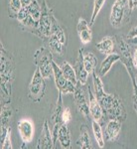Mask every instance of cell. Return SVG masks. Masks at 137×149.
<instances>
[{"mask_svg":"<svg viewBox=\"0 0 137 149\" xmlns=\"http://www.w3.org/2000/svg\"><path fill=\"white\" fill-rule=\"evenodd\" d=\"M92 80L93 93H95V95L97 97L98 102L102 105L104 118H107L108 120L109 119H116L121 122L125 121L126 110L121 98L117 95L105 93L102 81L100 80V77L97 74V72H95L92 74Z\"/></svg>","mask_w":137,"mask_h":149,"instance_id":"cell-1","label":"cell"},{"mask_svg":"<svg viewBox=\"0 0 137 149\" xmlns=\"http://www.w3.org/2000/svg\"><path fill=\"white\" fill-rule=\"evenodd\" d=\"M15 63L12 55L0 45V78H1V105L11 103L12 85L14 81Z\"/></svg>","mask_w":137,"mask_h":149,"instance_id":"cell-2","label":"cell"},{"mask_svg":"<svg viewBox=\"0 0 137 149\" xmlns=\"http://www.w3.org/2000/svg\"><path fill=\"white\" fill-rule=\"evenodd\" d=\"M114 40H115L114 52L119 54L120 61H121V63L126 68L127 73H128L131 80H135L136 69L133 65V58H132L133 49H132V45L129 44L126 41V39H124L123 37H120V36H114Z\"/></svg>","mask_w":137,"mask_h":149,"instance_id":"cell-3","label":"cell"},{"mask_svg":"<svg viewBox=\"0 0 137 149\" xmlns=\"http://www.w3.org/2000/svg\"><path fill=\"white\" fill-rule=\"evenodd\" d=\"M48 44V48L53 54H56L58 56L62 57L66 52V47L68 44L67 35L65 30L62 28L56 18L53 20L52 30L49 38L46 40Z\"/></svg>","mask_w":137,"mask_h":149,"instance_id":"cell-4","label":"cell"},{"mask_svg":"<svg viewBox=\"0 0 137 149\" xmlns=\"http://www.w3.org/2000/svg\"><path fill=\"white\" fill-rule=\"evenodd\" d=\"M130 14L128 0H115L110 11V24L113 28H120L127 22Z\"/></svg>","mask_w":137,"mask_h":149,"instance_id":"cell-5","label":"cell"},{"mask_svg":"<svg viewBox=\"0 0 137 149\" xmlns=\"http://www.w3.org/2000/svg\"><path fill=\"white\" fill-rule=\"evenodd\" d=\"M34 64L45 79L53 77V53L48 47H40L34 55Z\"/></svg>","mask_w":137,"mask_h":149,"instance_id":"cell-6","label":"cell"},{"mask_svg":"<svg viewBox=\"0 0 137 149\" xmlns=\"http://www.w3.org/2000/svg\"><path fill=\"white\" fill-rule=\"evenodd\" d=\"M42 14H41V18L39 21V26H38V30L36 33V36L39 37L40 39L46 41L49 38L51 34L53 20H54L55 16L53 14L52 9L48 5L46 0H42Z\"/></svg>","mask_w":137,"mask_h":149,"instance_id":"cell-7","label":"cell"},{"mask_svg":"<svg viewBox=\"0 0 137 149\" xmlns=\"http://www.w3.org/2000/svg\"><path fill=\"white\" fill-rule=\"evenodd\" d=\"M46 79L42 76L40 70L36 67V70L33 74L28 86V97L32 102H40L45 95L46 91Z\"/></svg>","mask_w":137,"mask_h":149,"instance_id":"cell-8","label":"cell"},{"mask_svg":"<svg viewBox=\"0 0 137 149\" xmlns=\"http://www.w3.org/2000/svg\"><path fill=\"white\" fill-rule=\"evenodd\" d=\"M83 85L78 83L76 92L73 93L74 102V104H76L78 111L80 112L85 118L88 119L90 116V107H88V98H86V92L83 91Z\"/></svg>","mask_w":137,"mask_h":149,"instance_id":"cell-9","label":"cell"},{"mask_svg":"<svg viewBox=\"0 0 137 149\" xmlns=\"http://www.w3.org/2000/svg\"><path fill=\"white\" fill-rule=\"evenodd\" d=\"M88 107H90V112L92 120L99 122L100 124L103 122L104 116H103V110L102 109V105L98 102L97 97L95 95V93L92 92L90 88H88Z\"/></svg>","mask_w":137,"mask_h":149,"instance_id":"cell-10","label":"cell"},{"mask_svg":"<svg viewBox=\"0 0 137 149\" xmlns=\"http://www.w3.org/2000/svg\"><path fill=\"white\" fill-rule=\"evenodd\" d=\"M38 149H53L55 148V144L53 141V135L52 131L50 130L49 122L46 119L43 123L42 130H41V134L38 139L37 143Z\"/></svg>","mask_w":137,"mask_h":149,"instance_id":"cell-11","label":"cell"},{"mask_svg":"<svg viewBox=\"0 0 137 149\" xmlns=\"http://www.w3.org/2000/svg\"><path fill=\"white\" fill-rule=\"evenodd\" d=\"M12 115H13V110L11 107V103L5 105H1V137H0V142H3L4 138H5L7 132L9 128L11 127V120H12Z\"/></svg>","mask_w":137,"mask_h":149,"instance_id":"cell-12","label":"cell"},{"mask_svg":"<svg viewBox=\"0 0 137 149\" xmlns=\"http://www.w3.org/2000/svg\"><path fill=\"white\" fill-rule=\"evenodd\" d=\"M17 128L19 135L23 143H30L34 136V124L28 118H23L18 121Z\"/></svg>","mask_w":137,"mask_h":149,"instance_id":"cell-13","label":"cell"},{"mask_svg":"<svg viewBox=\"0 0 137 149\" xmlns=\"http://www.w3.org/2000/svg\"><path fill=\"white\" fill-rule=\"evenodd\" d=\"M76 32H78L79 38H80L81 44L86 45L90 44L92 40V31L90 26L85 19L80 18L76 24Z\"/></svg>","mask_w":137,"mask_h":149,"instance_id":"cell-14","label":"cell"},{"mask_svg":"<svg viewBox=\"0 0 137 149\" xmlns=\"http://www.w3.org/2000/svg\"><path fill=\"white\" fill-rule=\"evenodd\" d=\"M122 122L116 119H109L105 125V139L108 142H114L119 137V133L121 131Z\"/></svg>","mask_w":137,"mask_h":149,"instance_id":"cell-15","label":"cell"},{"mask_svg":"<svg viewBox=\"0 0 137 149\" xmlns=\"http://www.w3.org/2000/svg\"><path fill=\"white\" fill-rule=\"evenodd\" d=\"M74 72H76V74L78 83L83 86H85L86 84L88 83L90 74L88 73V71H86L85 68V65H83V57H81V54L80 52H79L78 59H76V63H74Z\"/></svg>","mask_w":137,"mask_h":149,"instance_id":"cell-16","label":"cell"},{"mask_svg":"<svg viewBox=\"0 0 137 149\" xmlns=\"http://www.w3.org/2000/svg\"><path fill=\"white\" fill-rule=\"evenodd\" d=\"M83 57V62L85 65V68L90 74H92L95 72L97 66V59L93 53L90 51H86L85 49H80L79 51Z\"/></svg>","mask_w":137,"mask_h":149,"instance_id":"cell-17","label":"cell"},{"mask_svg":"<svg viewBox=\"0 0 137 149\" xmlns=\"http://www.w3.org/2000/svg\"><path fill=\"white\" fill-rule=\"evenodd\" d=\"M118 61H120V56H119V54H117V53L113 52L109 55H106L105 59L103 60L102 63L100 64V67L97 72V74H99L100 78H102V77H104L105 74L108 73L110 71V69H111V67Z\"/></svg>","mask_w":137,"mask_h":149,"instance_id":"cell-18","label":"cell"},{"mask_svg":"<svg viewBox=\"0 0 137 149\" xmlns=\"http://www.w3.org/2000/svg\"><path fill=\"white\" fill-rule=\"evenodd\" d=\"M97 49L103 55H109L114 52L115 49V40L114 36H105L98 43L95 44Z\"/></svg>","mask_w":137,"mask_h":149,"instance_id":"cell-19","label":"cell"},{"mask_svg":"<svg viewBox=\"0 0 137 149\" xmlns=\"http://www.w3.org/2000/svg\"><path fill=\"white\" fill-rule=\"evenodd\" d=\"M64 109L65 107L63 104V95L59 92L57 102L55 103V107L52 110L51 114V121L53 122V124L63 123V121H62V112H63Z\"/></svg>","mask_w":137,"mask_h":149,"instance_id":"cell-20","label":"cell"},{"mask_svg":"<svg viewBox=\"0 0 137 149\" xmlns=\"http://www.w3.org/2000/svg\"><path fill=\"white\" fill-rule=\"evenodd\" d=\"M76 144L81 149H91L92 148V144H91V139L90 136V131H88V127L86 125L81 126V133L79 136L78 140H76Z\"/></svg>","mask_w":137,"mask_h":149,"instance_id":"cell-21","label":"cell"},{"mask_svg":"<svg viewBox=\"0 0 137 149\" xmlns=\"http://www.w3.org/2000/svg\"><path fill=\"white\" fill-rule=\"evenodd\" d=\"M53 77H54L55 84H56L58 91L60 92V91L63 90V88L67 84L68 80L65 78L61 67H60L57 63H55L54 61H53Z\"/></svg>","mask_w":137,"mask_h":149,"instance_id":"cell-22","label":"cell"},{"mask_svg":"<svg viewBox=\"0 0 137 149\" xmlns=\"http://www.w3.org/2000/svg\"><path fill=\"white\" fill-rule=\"evenodd\" d=\"M58 141L61 144L63 148L69 149L72 147L71 144V133L67 126L66 123L62 124V126L59 129V134H58Z\"/></svg>","mask_w":137,"mask_h":149,"instance_id":"cell-23","label":"cell"},{"mask_svg":"<svg viewBox=\"0 0 137 149\" xmlns=\"http://www.w3.org/2000/svg\"><path fill=\"white\" fill-rule=\"evenodd\" d=\"M60 67H61L62 71H63L65 78L68 81L74 83V85H76V84H78V80H76V72H74V67L67 61H64Z\"/></svg>","mask_w":137,"mask_h":149,"instance_id":"cell-24","label":"cell"},{"mask_svg":"<svg viewBox=\"0 0 137 149\" xmlns=\"http://www.w3.org/2000/svg\"><path fill=\"white\" fill-rule=\"evenodd\" d=\"M92 124V131H93V135H95V138L97 142L98 147L103 148L104 147V135H103V132H102V124L99 122L92 120L91 122Z\"/></svg>","mask_w":137,"mask_h":149,"instance_id":"cell-25","label":"cell"},{"mask_svg":"<svg viewBox=\"0 0 137 149\" xmlns=\"http://www.w3.org/2000/svg\"><path fill=\"white\" fill-rule=\"evenodd\" d=\"M21 0H8L7 2V12L9 17L12 19H17L18 13L22 8Z\"/></svg>","mask_w":137,"mask_h":149,"instance_id":"cell-26","label":"cell"},{"mask_svg":"<svg viewBox=\"0 0 137 149\" xmlns=\"http://www.w3.org/2000/svg\"><path fill=\"white\" fill-rule=\"evenodd\" d=\"M105 3V0H95L93 1V7H92V13H91V17H90V26H91L95 24V21L97 19V15L99 14L100 10L103 7Z\"/></svg>","mask_w":137,"mask_h":149,"instance_id":"cell-27","label":"cell"},{"mask_svg":"<svg viewBox=\"0 0 137 149\" xmlns=\"http://www.w3.org/2000/svg\"><path fill=\"white\" fill-rule=\"evenodd\" d=\"M76 85H78V84H76ZM76 85H74V83L68 81L66 85H65V86L63 88V90L60 91V93H61L62 95H69V93H72V95H73V93L76 92Z\"/></svg>","mask_w":137,"mask_h":149,"instance_id":"cell-28","label":"cell"},{"mask_svg":"<svg viewBox=\"0 0 137 149\" xmlns=\"http://www.w3.org/2000/svg\"><path fill=\"white\" fill-rule=\"evenodd\" d=\"M11 134H12V128H9L8 132H7L5 138H4L3 142L1 143V148L2 149H12V141H11Z\"/></svg>","mask_w":137,"mask_h":149,"instance_id":"cell-29","label":"cell"},{"mask_svg":"<svg viewBox=\"0 0 137 149\" xmlns=\"http://www.w3.org/2000/svg\"><path fill=\"white\" fill-rule=\"evenodd\" d=\"M132 81V102H133V109L135 110V113L137 115V81L135 80H131Z\"/></svg>","mask_w":137,"mask_h":149,"instance_id":"cell-30","label":"cell"},{"mask_svg":"<svg viewBox=\"0 0 137 149\" xmlns=\"http://www.w3.org/2000/svg\"><path fill=\"white\" fill-rule=\"evenodd\" d=\"M30 15V12H29V6H26V7H22L21 8L20 12L18 13V16H17V20L18 22H22L24 19H26L28 16Z\"/></svg>","mask_w":137,"mask_h":149,"instance_id":"cell-31","label":"cell"},{"mask_svg":"<svg viewBox=\"0 0 137 149\" xmlns=\"http://www.w3.org/2000/svg\"><path fill=\"white\" fill-rule=\"evenodd\" d=\"M72 119V112L69 107H65L63 112H62V121L63 123H68V122Z\"/></svg>","mask_w":137,"mask_h":149,"instance_id":"cell-32","label":"cell"},{"mask_svg":"<svg viewBox=\"0 0 137 149\" xmlns=\"http://www.w3.org/2000/svg\"><path fill=\"white\" fill-rule=\"evenodd\" d=\"M125 39L129 44L132 45V46L137 47V36H134V37H131V38H125Z\"/></svg>","mask_w":137,"mask_h":149,"instance_id":"cell-33","label":"cell"},{"mask_svg":"<svg viewBox=\"0 0 137 149\" xmlns=\"http://www.w3.org/2000/svg\"><path fill=\"white\" fill-rule=\"evenodd\" d=\"M129 7H130L131 12L134 11L137 8V0H128Z\"/></svg>","mask_w":137,"mask_h":149,"instance_id":"cell-34","label":"cell"},{"mask_svg":"<svg viewBox=\"0 0 137 149\" xmlns=\"http://www.w3.org/2000/svg\"><path fill=\"white\" fill-rule=\"evenodd\" d=\"M132 58H133V65L137 70V47L133 49V54H132Z\"/></svg>","mask_w":137,"mask_h":149,"instance_id":"cell-35","label":"cell"},{"mask_svg":"<svg viewBox=\"0 0 137 149\" xmlns=\"http://www.w3.org/2000/svg\"><path fill=\"white\" fill-rule=\"evenodd\" d=\"M134 36H137V25L131 29L130 32L128 33V35L126 36V38H131V37H134Z\"/></svg>","mask_w":137,"mask_h":149,"instance_id":"cell-36","label":"cell"},{"mask_svg":"<svg viewBox=\"0 0 137 149\" xmlns=\"http://www.w3.org/2000/svg\"><path fill=\"white\" fill-rule=\"evenodd\" d=\"M33 0H21V3H22V6L23 7H26V6H29L31 3H32Z\"/></svg>","mask_w":137,"mask_h":149,"instance_id":"cell-37","label":"cell"}]
</instances>
